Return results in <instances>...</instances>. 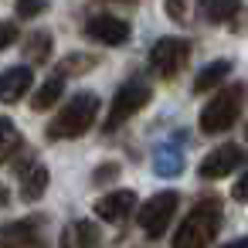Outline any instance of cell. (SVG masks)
I'll use <instances>...</instances> for the list:
<instances>
[{"label": "cell", "instance_id": "obj_13", "mask_svg": "<svg viewBox=\"0 0 248 248\" xmlns=\"http://www.w3.org/2000/svg\"><path fill=\"white\" fill-rule=\"evenodd\" d=\"M184 167H187V163H184V150H180V146H173V143L160 146V150H156V156H153V170H156L160 177H167V180H170V177H180V173H184Z\"/></svg>", "mask_w": 248, "mask_h": 248}, {"label": "cell", "instance_id": "obj_15", "mask_svg": "<svg viewBox=\"0 0 248 248\" xmlns=\"http://www.w3.org/2000/svg\"><path fill=\"white\" fill-rule=\"evenodd\" d=\"M231 75V62H211L207 68H201V75L194 78V92H207L214 85H221Z\"/></svg>", "mask_w": 248, "mask_h": 248}, {"label": "cell", "instance_id": "obj_14", "mask_svg": "<svg viewBox=\"0 0 248 248\" xmlns=\"http://www.w3.org/2000/svg\"><path fill=\"white\" fill-rule=\"evenodd\" d=\"M45 187H48V170L41 163H31L24 170V177H21V197L24 201H38L45 194Z\"/></svg>", "mask_w": 248, "mask_h": 248}, {"label": "cell", "instance_id": "obj_5", "mask_svg": "<svg viewBox=\"0 0 248 248\" xmlns=\"http://www.w3.org/2000/svg\"><path fill=\"white\" fill-rule=\"evenodd\" d=\"M173 211H177V194L173 190H163L156 197H150L140 211V228L146 238H163L170 221H173Z\"/></svg>", "mask_w": 248, "mask_h": 248}, {"label": "cell", "instance_id": "obj_26", "mask_svg": "<svg viewBox=\"0 0 248 248\" xmlns=\"http://www.w3.org/2000/svg\"><path fill=\"white\" fill-rule=\"evenodd\" d=\"M224 248H248V238H238V241H228Z\"/></svg>", "mask_w": 248, "mask_h": 248}, {"label": "cell", "instance_id": "obj_2", "mask_svg": "<svg viewBox=\"0 0 248 248\" xmlns=\"http://www.w3.org/2000/svg\"><path fill=\"white\" fill-rule=\"evenodd\" d=\"M217 228H221V204L204 201L184 217L180 231L173 234V248H207L214 241Z\"/></svg>", "mask_w": 248, "mask_h": 248}, {"label": "cell", "instance_id": "obj_23", "mask_svg": "<svg viewBox=\"0 0 248 248\" xmlns=\"http://www.w3.org/2000/svg\"><path fill=\"white\" fill-rule=\"evenodd\" d=\"M112 177H119V167H116V163H109V167H99V170H95V184L112 180Z\"/></svg>", "mask_w": 248, "mask_h": 248}, {"label": "cell", "instance_id": "obj_18", "mask_svg": "<svg viewBox=\"0 0 248 248\" xmlns=\"http://www.w3.org/2000/svg\"><path fill=\"white\" fill-rule=\"evenodd\" d=\"M17 146H21V133H17V126H14L11 119H0V167H4V163L17 153Z\"/></svg>", "mask_w": 248, "mask_h": 248}, {"label": "cell", "instance_id": "obj_21", "mask_svg": "<svg viewBox=\"0 0 248 248\" xmlns=\"http://www.w3.org/2000/svg\"><path fill=\"white\" fill-rule=\"evenodd\" d=\"M14 41H17V28L14 24H0V51L7 45H14Z\"/></svg>", "mask_w": 248, "mask_h": 248}, {"label": "cell", "instance_id": "obj_4", "mask_svg": "<svg viewBox=\"0 0 248 248\" xmlns=\"http://www.w3.org/2000/svg\"><path fill=\"white\" fill-rule=\"evenodd\" d=\"M150 99H153V89H150L143 78H129V82L116 92V99H112V109H109V119H106V133H112L116 126H123L126 119H133Z\"/></svg>", "mask_w": 248, "mask_h": 248}, {"label": "cell", "instance_id": "obj_27", "mask_svg": "<svg viewBox=\"0 0 248 248\" xmlns=\"http://www.w3.org/2000/svg\"><path fill=\"white\" fill-rule=\"evenodd\" d=\"M245 136H248V133H245Z\"/></svg>", "mask_w": 248, "mask_h": 248}, {"label": "cell", "instance_id": "obj_1", "mask_svg": "<svg viewBox=\"0 0 248 248\" xmlns=\"http://www.w3.org/2000/svg\"><path fill=\"white\" fill-rule=\"evenodd\" d=\"M95 112H99L95 92H78V95H72V99L62 106V112L48 123V136H51V140H78V136H85V133L92 129Z\"/></svg>", "mask_w": 248, "mask_h": 248}, {"label": "cell", "instance_id": "obj_8", "mask_svg": "<svg viewBox=\"0 0 248 248\" xmlns=\"http://www.w3.org/2000/svg\"><path fill=\"white\" fill-rule=\"evenodd\" d=\"M0 248H45L41 228L34 221H11L0 228Z\"/></svg>", "mask_w": 248, "mask_h": 248}, {"label": "cell", "instance_id": "obj_16", "mask_svg": "<svg viewBox=\"0 0 248 248\" xmlns=\"http://www.w3.org/2000/svg\"><path fill=\"white\" fill-rule=\"evenodd\" d=\"M62 92H65V75H55V78H48L38 92H34V99H31V109H51L58 99H62Z\"/></svg>", "mask_w": 248, "mask_h": 248}, {"label": "cell", "instance_id": "obj_11", "mask_svg": "<svg viewBox=\"0 0 248 248\" xmlns=\"http://www.w3.org/2000/svg\"><path fill=\"white\" fill-rule=\"evenodd\" d=\"M31 68L17 65V68H7V72H0V99L4 102H17L28 89H31Z\"/></svg>", "mask_w": 248, "mask_h": 248}, {"label": "cell", "instance_id": "obj_19", "mask_svg": "<svg viewBox=\"0 0 248 248\" xmlns=\"http://www.w3.org/2000/svg\"><path fill=\"white\" fill-rule=\"evenodd\" d=\"M48 51H51V38H48V34H34V38L28 41V55H31L34 62H48Z\"/></svg>", "mask_w": 248, "mask_h": 248}, {"label": "cell", "instance_id": "obj_24", "mask_svg": "<svg viewBox=\"0 0 248 248\" xmlns=\"http://www.w3.org/2000/svg\"><path fill=\"white\" fill-rule=\"evenodd\" d=\"M231 194H234V201H241V204L248 201V170H245V177L234 184V190H231Z\"/></svg>", "mask_w": 248, "mask_h": 248}, {"label": "cell", "instance_id": "obj_6", "mask_svg": "<svg viewBox=\"0 0 248 248\" xmlns=\"http://www.w3.org/2000/svg\"><path fill=\"white\" fill-rule=\"evenodd\" d=\"M190 58V45L184 38H160L150 51V68L160 75V78H173Z\"/></svg>", "mask_w": 248, "mask_h": 248}, {"label": "cell", "instance_id": "obj_25", "mask_svg": "<svg viewBox=\"0 0 248 248\" xmlns=\"http://www.w3.org/2000/svg\"><path fill=\"white\" fill-rule=\"evenodd\" d=\"M167 14H170V17H184V14H187L184 0H167Z\"/></svg>", "mask_w": 248, "mask_h": 248}, {"label": "cell", "instance_id": "obj_20", "mask_svg": "<svg viewBox=\"0 0 248 248\" xmlns=\"http://www.w3.org/2000/svg\"><path fill=\"white\" fill-rule=\"evenodd\" d=\"M45 11V0H17V14L21 17H38Z\"/></svg>", "mask_w": 248, "mask_h": 248}, {"label": "cell", "instance_id": "obj_3", "mask_svg": "<svg viewBox=\"0 0 248 248\" xmlns=\"http://www.w3.org/2000/svg\"><path fill=\"white\" fill-rule=\"evenodd\" d=\"M241 106H245V85H231V89L217 92L204 106V112H201V133H211V136L214 133H228L238 123Z\"/></svg>", "mask_w": 248, "mask_h": 248}, {"label": "cell", "instance_id": "obj_10", "mask_svg": "<svg viewBox=\"0 0 248 248\" xmlns=\"http://www.w3.org/2000/svg\"><path fill=\"white\" fill-rule=\"evenodd\" d=\"M133 207H136V194L133 190H112V194H106V197L95 201V214L102 221H109V224L126 221L133 214Z\"/></svg>", "mask_w": 248, "mask_h": 248}, {"label": "cell", "instance_id": "obj_17", "mask_svg": "<svg viewBox=\"0 0 248 248\" xmlns=\"http://www.w3.org/2000/svg\"><path fill=\"white\" fill-rule=\"evenodd\" d=\"M238 7H241V0H201V14L207 21H214V24L231 21L238 14Z\"/></svg>", "mask_w": 248, "mask_h": 248}, {"label": "cell", "instance_id": "obj_9", "mask_svg": "<svg viewBox=\"0 0 248 248\" xmlns=\"http://www.w3.org/2000/svg\"><path fill=\"white\" fill-rule=\"evenodd\" d=\"M85 34L92 41H102V45H123V41H129V24L112 17V14H95L85 24Z\"/></svg>", "mask_w": 248, "mask_h": 248}, {"label": "cell", "instance_id": "obj_7", "mask_svg": "<svg viewBox=\"0 0 248 248\" xmlns=\"http://www.w3.org/2000/svg\"><path fill=\"white\" fill-rule=\"evenodd\" d=\"M241 163H245L241 146L224 143V146H214V150L201 160V177H204V180H217V177H228L231 170H238Z\"/></svg>", "mask_w": 248, "mask_h": 248}, {"label": "cell", "instance_id": "obj_12", "mask_svg": "<svg viewBox=\"0 0 248 248\" xmlns=\"http://www.w3.org/2000/svg\"><path fill=\"white\" fill-rule=\"evenodd\" d=\"M62 248H102L99 228L92 221H75L65 234H62Z\"/></svg>", "mask_w": 248, "mask_h": 248}, {"label": "cell", "instance_id": "obj_22", "mask_svg": "<svg viewBox=\"0 0 248 248\" xmlns=\"http://www.w3.org/2000/svg\"><path fill=\"white\" fill-rule=\"evenodd\" d=\"M92 65H95L92 58H72V62H65V65H62V72H58V75H68V72H75V68H92Z\"/></svg>", "mask_w": 248, "mask_h": 248}]
</instances>
